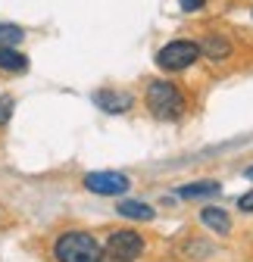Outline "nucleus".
Returning <instances> with one entry per match:
<instances>
[{"instance_id": "obj_3", "label": "nucleus", "mask_w": 253, "mask_h": 262, "mask_svg": "<svg viewBox=\"0 0 253 262\" xmlns=\"http://www.w3.org/2000/svg\"><path fill=\"white\" fill-rule=\"evenodd\" d=\"M200 59V47L197 41H187V38H178V41H169L166 47H160L156 53V66L166 72H181L187 66H194Z\"/></svg>"}, {"instance_id": "obj_4", "label": "nucleus", "mask_w": 253, "mask_h": 262, "mask_svg": "<svg viewBox=\"0 0 253 262\" xmlns=\"http://www.w3.org/2000/svg\"><path fill=\"white\" fill-rule=\"evenodd\" d=\"M103 253L110 259H116V262H135L144 253V241L135 231H113L107 247H103Z\"/></svg>"}, {"instance_id": "obj_9", "label": "nucleus", "mask_w": 253, "mask_h": 262, "mask_svg": "<svg viewBox=\"0 0 253 262\" xmlns=\"http://www.w3.org/2000/svg\"><path fill=\"white\" fill-rule=\"evenodd\" d=\"M28 56L19 53L16 47H0V72H25Z\"/></svg>"}, {"instance_id": "obj_15", "label": "nucleus", "mask_w": 253, "mask_h": 262, "mask_svg": "<svg viewBox=\"0 0 253 262\" xmlns=\"http://www.w3.org/2000/svg\"><path fill=\"white\" fill-rule=\"evenodd\" d=\"M10 110H13V100H7V97H4V100H0V125L10 119Z\"/></svg>"}, {"instance_id": "obj_12", "label": "nucleus", "mask_w": 253, "mask_h": 262, "mask_svg": "<svg viewBox=\"0 0 253 262\" xmlns=\"http://www.w3.org/2000/svg\"><path fill=\"white\" fill-rule=\"evenodd\" d=\"M25 38V31L19 25H10V22H0V47H16L19 41Z\"/></svg>"}, {"instance_id": "obj_10", "label": "nucleus", "mask_w": 253, "mask_h": 262, "mask_svg": "<svg viewBox=\"0 0 253 262\" xmlns=\"http://www.w3.org/2000/svg\"><path fill=\"white\" fill-rule=\"evenodd\" d=\"M213 193H219V181H194V184L178 187L181 200H197V196H213Z\"/></svg>"}, {"instance_id": "obj_13", "label": "nucleus", "mask_w": 253, "mask_h": 262, "mask_svg": "<svg viewBox=\"0 0 253 262\" xmlns=\"http://www.w3.org/2000/svg\"><path fill=\"white\" fill-rule=\"evenodd\" d=\"M178 7H181L184 13H197V10L206 7V0H178Z\"/></svg>"}, {"instance_id": "obj_11", "label": "nucleus", "mask_w": 253, "mask_h": 262, "mask_svg": "<svg viewBox=\"0 0 253 262\" xmlns=\"http://www.w3.org/2000/svg\"><path fill=\"white\" fill-rule=\"evenodd\" d=\"M116 212L125 215V219H138V222H150L153 219V209L147 203H135V200H122Z\"/></svg>"}, {"instance_id": "obj_1", "label": "nucleus", "mask_w": 253, "mask_h": 262, "mask_svg": "<svg viewBox=\"0 0 253 262\" xmlns=\"http://www.w3.org/2000/svg\"><path fill=\"white\" fill-rule=\"evenodd\" d=\"M53 256H56V262H100L103 247L88 231H66V234L56 237Z\"/></svg>"}, {"instance_id": "obj_6", "label": "nucleus", "mask_w": 253, "mask_h": 262, "mask_svg": "<svg viewBox=\"0 0 253 262\" xmlns=\"http://www.w3.org/2000/svg\"><path fill=\"white\" fill-rule=\"evenodd\" d=\"M94 103H97L103 113H110V116H119V113H129V110L135 106V97H132L129 91L103 88V91H97V94H94Z\"/></svg>"}, {"instance_id": "obj_14", "label": "nucleus", "mask_w": 253, "mask_h": 262, "mask_svg": "<svg viewBox=\"0 0 253 262\" xmlns=\"http://www.w3.org/2000/svg\"><path fill=\"white\" fill-rule=\"evenodd\" d=\"M238 209L241 212H253V190H247L244 196H238Z\"/></svg>"}, {"instance_id": "obj_7", "label": "nucleus", "mask_w": 253, "mask_h": 262, "mask_svg": "<svg viewBox=\"0 0 253 262\" xmlns=\"http://www.w3.org/2000/svg\"><path fill=\"white\" fill-rule=\"evenodd\" d=\"M197 47H200V56H206L213 62H225L231 56V41L225 35H203Z\"/></svg>"}, {"instance_id": "obj_16", "label": "nucleus", "mask_w": 253, "mask_h": 262, "mask_svg": "<svg viewBox=\"0 0 253 262\" xmlns=\"http://www.w3.org/2000/svg\"><path fill=\"white\" fill-rule=\"evenodd\" d=\"M244 175H247V178H250V181H253V166H250V169H247V172H244Z\"/></svg>"}, {"instance_id": "obj_8", "label": "nucleus", "mask_w": 253, "mask_h": 262, "mask_svg": "<svg viewBox=\"0 0 253 262\" xmlns=\"http://www.w3.org/2000/svg\"><path fill=\"white\" fill-rule=\"evenodd\" d=\"M200 222L209 228V231H216V234H228V231H231L228 212L219 209V206H203V209H200Z\"/></svg>"}, {"instance_id": "obj_5", "label": "nucleus", "mask_w": 253, "mask_h": 262, "mask_svg": "<svg viewBox=\"0 0 253 262\" xmlns=\"http://www.w3.org/2000/svg\"><path fill=\"white\" fill-rule=\"evenodd\" d=\"M85 187L100 196H119L132 187V181L122 172H91V175H85Z\"/></svg>"}, {"instance_id": "obj_2", "label": "nucleus", "mask_w": 253, "mask_h": 262, "mask_svg": "<svg viewBox=\"0 0 253 262\" xmlns=\"http://www.w3.org/2000/svg\"><path fill=\"white\" fill-rule=\"evenodd\" d=\"M147 110L156 119H169V122L181 119L184 116V97H181L178 84L163 81V78L150 81V88H147Z\"/></svg>"}]
</instances>
